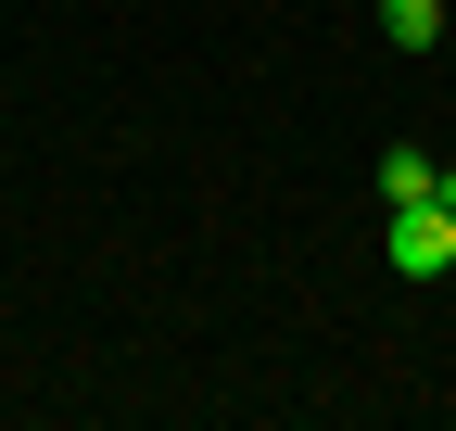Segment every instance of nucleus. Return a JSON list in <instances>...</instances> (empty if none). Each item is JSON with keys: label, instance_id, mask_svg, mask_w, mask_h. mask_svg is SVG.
Listing matches in <instances>:
<instances>
[{"label": "nucleus", "instance_id": "obj_3", "mask_svg": "<svg viewBox=\"0 0 456 431\" xmlns=\"http://www.w3.org/2000/svg\"><path fill=\"white\" fill-rule=\"evenodd\" d=\"M431 191H444V166H431L419 140H393L380 152V203H431Z\"/></svg>", "mask_w": 456, "mask_h": 431}, {"label": "nucleus", "instance_id": "obj_2", "mask_svg": "<svg viewBox=\"0 0 456 431\" xmlns=\"http://www.w3.org/2000/svg\"><path fill=\"white\" fill-rule=\"evenodd\" d=\"M444 26H456V0H380V38L393 51H444Z\"/></svg>", "mask_w": 456, "mask_h": 431}, {"label": "nucleus", "instance_id": "obj_1", "mask_svg": "<svg viewBox=\"0 0 456 431\" xmlns=\"http://www.w3.org/2000/svg\"><path fill=\"white\" fill-rule=\"evenodd\" d=\"M393 280H444V266H456V216H444V191L431 203H393Z\"/></svg>", "mask_w": 456, "mask_h": 431}, {"label": "nucleus", "instance_id": "obj_4", "mask_svg": "<svg viewBox=\"0 0 456 431\" xmlns=\"http://www.w3.org/2000/svg\"><path fill=\"white\" fill-rule=\"evenodd\" d=\"M444 216H456V166H444Z\"/></svg>", "mask_w": 456, "mask_h": 431}]
</instances>
